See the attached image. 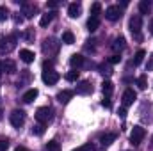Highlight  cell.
<instances>
[{
    "mask_svg": "<svg viewBox=\"0 0 153 151\" xmlns=\"http://www.w3.org/2000/svg\"><path fill=\"white\" fill-rule=\"evenodd\" d=\"M16 41H18V36H16V34L2 36V38H0V55L11 53V52L16 48Z\"/></svg>",
    "mask_w": 153,
    "mask_h": 151,
    "instance_id": "cell-1",
    "label": "cell"
},
{
    "mask_svg": "<svg viewBox=\"0 0 153 151\" xmlns=\"http://www.w3.org/2000/svg\"><path fill=\"white\" fill-rule=\"evenodd\" d=\"M36 119H38V123H41V124H48L53 119V110L50 107H41V109H38V112H36Z\"/></svg>",
    "mask_w": 153,
    "mask_h": 151,
    "instance_id": "cell-2",
    "label": "cell"
},
{
    "mask_svg": "<svg viewBox=\"0 0 153 151\" xmlns=\"http://www.w3.org/2000/svg\"><path fill=\"white\" fill-rule=\"evenodd\" d=\"M57 50H59V43H57L55 39L53 38H46L45 39V43H43V53H45V55L52 57V55L57 53Z\"/></svg>",
    "mask_w": 153,
    "mask_h": 151,
    "instance_id": "cell-3",
    "label": "cell"
},
{
    "mask_svg": "<svg viewBox=\"0 0 153 151\" xmlns=\"http://www.w3.org/2000/svg\"><path fill=\"white\" fill-rule=\"evenodd\" d=\"M141 27H143V18L141 14H134L130 18V30L137 39H141Z\"/></svg>",
    "mask_w": 153,
    "mask_h": 151,
    "instance_id": "cell-4",
    "label": "cell"
},
{
    "mask_svg": "<svg viewBox=\"0 0 153 151\" xmlns=\"http://www.w3.org/2000/svg\"><path fill=\"white\" fill-rule=\"evenodd\" d=\"M9 121H11V124L14 126V128H22L23 126V123H25V112L23 110H13L11 115H9Z\"/></svg>",
    "mask_w": 153,
    "mask_h": 151,
    "instance_id": "cell-5",
    "label": "cell"
},
{
    "mask_svg": "<svg viewBox=\"0 0 153 151\" xmlns=\"http://www.w3.org/2000/svg\"><path fill=\"white\" fill-rule=\"evenodd\" d=\"M144 135H146V132H144L143 126H134V130H132V133H130V142H132L134 146H137V144L143 142Z\"/></svg>",
    "mask_w": 153,
    "mask_h": 151,
    "instance_id": "cell-6",
    "label": "cell"
},
{
    "mask_svg": "<svg viewBox=\"0 0 153 151\" xmlns=\"http://www.w3.org/2000/svg\"><path fill=\"white\" fill-rule=\"evenodd\" d=\"M41 78H43V82H45V84H48V85H53V84H57V82H59L61 75H59L57 71H53V70H48V71H43Z\"/></svg>",
    "mask_w": 153,
    "mask_h": 151,
    "instance_id": "cell-7",
    "label": "cell"
},
{
    "mask_svg": "<svg viewBox=\"0 0 153 151\" xmlns=\"http://www.w3.org/2000/svg\"><path fill=\"white\" fill-rule=\"evenodd\" d=\"M105 18H107L109 21H117V20L121 18V9H119V5H109L107 11H105Z\"/></svg>",
    "mask_w": 153,
    "mask_h": 151,
    "instance_id": "cell-8",
    "label": "cell"
},
{
    "mask_svg": "<svg viewBox=\"0 0 153 151\" xmlns=\"http://www.w3.org/2000/svg\"><path fill=\"white\" fill-rule=\"evenodd\" d=\"M135 98H137V96H135L134 89H126V91L123 93V98H121V100H123V107H125V109L130 107V105L135 101Z\"/></svg>",
    "mask_w": 153,
    "mask_h": 151,
    "instance_id": "cell-9",
    "label": "cell"
},
{
    "mask_svg": "<svg viewBox=\"0 0 153 151\" xmlns=\"http://www.w3.org/2000/svg\"><path fill=\"white\" fill-rule=\"evenodd\" d=\"M80 13H82V5H80L78 2H73V4L68 5V16H70V18H78Z\"/></svg>",
    "mask_w": 153,
    "mask_h": 151,
    "instance_id": "cell-10",
    "label": "cell"
},
{
    "mask_svg": "<svg viewBox=\"0 0 153 151\" xmlns=\"http://www.w3.org/2000/svg\"><path fill=\"white\" fill-rule=\"evenodd\" d=\"M76 93H78V94H89V93H93V85H91L87 80H82V82H78V85H76Z\"/></svg>",
    "mask_w": 153,
    "mask_h": 151,
    "instance_id": "cell-11",
    "label": "cell"
},
{
    "mask_svg": "<svg viewBox=\"0 0 153 151\" xmlns=\"http://www.w3.org/2000/svg\"><path fill=\"white\" fill-rule=\"evenodd\" d=\"M22 9H23V14L27 18H32L34 13H38V5L36 4H22Z\"/></svg>",
    "mask_w": 153,
    "mask_h": 151,
    "instance_id": "cell-12",
    "label": "cell"
},
{
    "mask_svg": "<svg viewBox=\"0 0 153 151\" xmlns=\"http://www.w3.org/2000/svg\"><path fill=\"white\" fill-rule=\"evenodd\" d=\"M73 94H75V91H70V89H64V91H61L59 94H57V100L61 101V103H68L71 98H73Z\"/></svg>",
    "mask_w": 153,
    "mask_h": 151,
    "instance_id": "cell-13",
    "label": "cell"
},
{
    "mask_svg": "<svg viewBox=\"0 0 153 151\" xmlns=\"http://www.w3.org/2000/svg\"><path fill=\"white\" fill-rule=\"evenodd\" d=\"M34 52H30V50H20V59L25 62V64H30V62H34Z\"/></svg>",
    "mask_w": 153,
    "mask_h": 151,
    "instance_id": "cell-14",
    "label": "cell"
},
{
    "mask_svg": "<svg viewBox=\"0 0 153 151\" xmlns=\"http://www.w3.org/2000/svg\"><path fill=\"white\" fill-rule=\"evenodd\" d=\"M2 68H4V71H5L7 75L16 73V64H14V61H11V59H5V61L2 62Z\"/></svg>",
    "mask_w": 153,
    "mask_h": 151,
    "instance_id": "cell-15",
    "label": "cell"
},
{
    "mask_svg": "<svg viewBox=\"0 0 153 151\" xmlns=\"http://www.w3.org/2000/svg\"><path fill=\"white\" fill-rule=\"evenodd\" d=\"M114 141H116V133H105V135H102V137H100V144H102L103 148L111 146Z\"/></svg>",
    "mask_w": 153,
    "mask_h": 151,
    "instance_id": "cell-16",
    "label": "cell"
},
{
    "mask_svg": "<svg viewBox=\"0 0 153 151\" xmlns=\"http://www.w3.org/2000/svg\"><path fill=\"white\" fill-rule=\"evenodd\" d=\"M84 62H85V59H84L80 53L71 55V59H70V64H71V68H80V66H84Z\"/></svg>",
    "mask_w": 153,
    "mask_h": 151,
    "instance_id": "cell-17",
    "label": "cell"
},
{
    "mask_svg": "<svg viewBox=\"0 0 153 151\" xmlns=\"http://www.w3.org/2000/svg\"><path fill=\"white\" fill-rule=\"evenodd\" d=\"M36 98H38V89H29V91L23 94V98H22V100H23L25 103H30V101H34Z\"/></svg>",
    "mask_w": 153,
    "mask_h": 151,
    "instance_id": "cell-18",
    "label": "cell"
},
{
    "mask_svg": "<svg viewBox=\"0 0 153 151\" xmlns=\"http://www.w3.org/2000/svg\"><path fill=\"white\" fill-rule=\"evenodd\" d=\"M53 16H55V13H46V14H43L41 20H39V25H41V27H48V25L52 23Z\"/></svg>",
    "mask_w": 153,
    "mask_h": 151,
    "instance_id": "cell-19",
    "label": "cell"
},
{
    "mask_svg": "<svg viewBox=\"0 0 153 151\" xmlns=\"http://www.w3.org/2000/svg\"><path fill=\"white\" fill-rule=\"evenodd\" d=\"M150 11H152L150 0H141V2H139V13H141V14H148Z\"/></svg>",
    "mask_w": 153,
    "mask_h": 151,
    "instance_id": "cell-20",
    "label": "cell"
},
{
    "mask_svg": "<svg viewBox=\"0 0 153 151\" xmlns=\"http://www.w3.org/2000/svg\"><path fill=\"white\" fill-rule=\"evenodd\" d=\"M102 89H103V94L109 98V96L112 94V91H114V84H112L111 80H105V82L102 84Z\"/></svg>",
    "mask_w": 153,
    "mask_h": 151,
    "instance_id": "cell-21",
    "label": "cell"
},
{
    "mask_svg": "<svg viewBox=\"0 0 153 151\" xmlns=\"http://www.w3.org/2000/svg\"><path fill=\"white\" fill-rule=\"evenodd\" d=\"M98 27H100V18H89L87 20V30L89 32H94Z\"/></svg>",
    "mask_w": 153,
    "mask_h": 151,
    "instance_id": "cell-22",
    "label": "cell"
},
{
    "mask_svg": "<svg viewBox=\"0 0 153 151\" xmlns=\"http://www.w3.org/2000/svg\"><path fill=\"white\" fill-rule=\"evenodd\" d=\"M123 48H125V39H123V38L114 39V43H112V50H114L116 53H117V52H121Z\"/></svg>",
    "mask_w": 153,
    "mask_h": 151,
    "instance_id": "cell-23",
    "label": "cell"
},
{
    "mask_svg": "<svg viewBox=\"0 0 153 151\" xmlns=\"http://www.w3.org/2000/svg\"><path fill=\"white\" fill-rule=\"evenodd\" d=\"M100 11H102L100 2H94V4L91 5V18H98V16H100Z\"/></svg>",
    "mask_w": 153,
    "mask_h": 151,
    "instance_id": "cell-24",
    "label": "cell"
},
{
    "mask_svg": "<svg viewBox=\"0 0 153 151\" xmlns=\"http://www.w3.org/2000/svg\"><path fill=\"white\" fill-rule=\"evenodd\" d=\"M144 57H146V52H144V50H137L135 59H134V66H139V64L144 61Z\"/></svg>",
    "mask_w": 153,
    "mask_h": 151,
    "instance_id": "cell-25",
    "label": "cell"
},
{
    "mask_svg": "<svg viewBox=\"0 0 153 151\" xmlns=\"http://www.w3.org/2000/svg\"><path fill=\"white\" fill-rule=\"evenodd\" d=\"M62 43H66V44H73V43H75V36H73L70 30H66V32L62 34Z\"/></svg>",
    "mask_w": 153,
    "mask_h": 151,
    "instance_id": "cell-26",
    "label": "cell"
},
{
    "mask_svg": "<svg viewBox=\"0 0 153 151\" xmlns=\"http://www.w3.org/2000/svg\"><path fill=\"white\" fill-rule=\"evenodd\" d=\"M64 78H66L68 82H76V80H78V71H76V70H71V71H68V73H66Z\"/></svg>",
    "mask_w": 153,
    "mask_h": 151,
    "instance_id": "cell-27",
    "label": "cell"
},
{
    "mask_svg": "<svg viewBox=\"0 0 153 151\" xmlns=\"http://www.w3.org/2000/svg\"><path fill=\"white\" fill-rule=\"evenodd\" d=\"M45 126H46V124H41V123L34 124V128H32V133H34V135H43V133H45Z\"/></svg>",
    "mask_w": 153,
    "mask_h": 151,
    "instance_id": "cell-28",
    "label": "cell"
},
{
    "mask_svg": "<svg viewBox=\"0 0 153 151\" xmlns=\"http://www.w3.org/2000/svg\"><path fill=\"white\" fill-rule=\"evenodd\" d=\"M46 151H61L59 142H57V141H50V142L46 144Z\"/></svg>",
    "mask_w": 153,
    "mask_h": 151,
    "instance_id": "cell-29",
    "label": "cell"
},
{
    "mask_svg": "<svg viewBox=\"0 0 153 151\" xmlns=\"http://www.w3.org/2000/svg\"><path fill=\"white\" fill-rule=\"evenodd\" d=\"M137 85H139V89H146L148 87V78H146V75H141L137 78Z\"/></svg>",
    "mask_w": 153,
    "mask_h": 151,
    "instance_id": "cell-30",
    "label": "cell"
},
{
    "mask_svg": "<svg viewBox=\"0 0 153 151\" xmlns=\"http://www.w3.org/2000/svg\"><path fill=\"white\" fill-rule=\"evenodd\" d=\"M7 18H9V11H7V7L0 5V21H5Z\"/></svg>",
    "mask_w": 153,
    "mask_h": 151,
    "instance_id": "cell-31",
    "label": "cell"
},
{
    "mask_svg": "<svg viewBox=\"0 0 153 151\" xmlns=\"http://www.w3.org/2000/svg\"><path fill=\"white\" fill-rule=\"evenodd\" d=\"M36 38V34H34V29H27V32H25V39L30 43V41H34Z\"/></svg>",
    "mask_w": 153,
    "mask_h": 151,
    "instance_id": "cell-32",
    "label": "cell"
},
{
    "mask_svg": "<svg viewBox=\"0 0 153 151\" xmlns=\"http://www.w3.org/2000/svg\"><path fill=\"white\" fill-rule=\"evenodd\" d=\"M100 73H103V75H111L112 70H111L109 66H105V64H100Z\"/></svg>",
    "mask_w": 153,
    "mask_h": 151,
    "instance_id": "cell-33",
    "label": "cell"
},
{
    "mask_svg": "<svg viewBox=\"0 0 153 151\" xmlns=\"http://www.w3.org/2000/svg\"><path fill=\"white\" fill-rule=\"evenodd\" d=\"M73 151H94V148H93V144H84V146H80Z\"/></svg>",
    "mask_w": 153,
    "mask_h": 151,
    "instance_id": "cell-34",
    "label": "cell"
},
{
    "mask_svg": "<svg viewBox=\"0 0 153 151\" xmlns=\"http://www.w3.org/2000/svg\"><path fill=\"white\" fill-rule=\"evenodd\" d=\"M9 148V141L7 139H0V151H7Z\"/></svg>",
    "mask_w": 153,
    "mask_h": 151,
    "instance_id": "cell-35",
    "label": "cell"
},
{
    "mask_svg": "<svg viewBox=\"0 0 153 151\" xmlns=\"http://www.w3.org/2000/svg\"><path fill=\"white\" fill-rule=\"evenodd\" d=\"M119 61H121V55H119V53H114V55L109 59V62H111V64H117Z\"/></svg>",
    "mask_w": 153,
    "mask_h": 151,
    "instance_id": "cell-36",
    "label": "cell"
},
{
    "mask_svg": "<svg viewBox=\"0 0 153 151\" xmlns=\"http://www.w3.org/2000/svg\"><path fill=\"white\" fill-rule=\"evenodd\" d=\"M146 70L148 71H153V53L148 57V64H146Z\"/></svg>",
    "mask_w": 153,
    "mask_h": 151,
    "instance_id": "cell-37",
    "label": "cell"
},
{
    "mask_svg": "<svg viewBox=\"0 0 153 151\" xmlns=\"http://www.w3.org/2000/svg\"><path fill=\"white\" fill-rule=\"evenodd\" d=\"M52 66H53V61H45V62H43V68H45V71H48V68L52 70Z\"/></svg>",
    "mask_w": 153,
    "mask_h": 151,
    "instance_id": "cell-38",
    "label": "cell"
},
{
    "mask_svg": "<svg viewBox=\"0 0 153 151\" xmlns=\"http://www.w3.org/2000/svg\"><path fill=\"white\" fill-rule=\"evenodd\" d=\"M102 105H103V107H105V109H111V107H112V103H111V100H109V98H107V96H105V98H103V101H102Z\"/></svg>",
    "mask_w": 153,
    "mask_h": 151,
    "instance_id": "cell-39",
    "label": "cell"
},
{
    "mask_svg": "<svg viewBox=\"0 0 153 151\" xmlns=\"http://www.w3.org/2000/svg\"><path fill=\"white\" fill-rule=\"evenodd\" d=\"M119 117H123V119L126 117V109H125V107H123V109H119Z\"/></svg>",
    "mask_w": 153,
    "mask_h": 151,
    "instance_id": "cell-40",
    "label": "cell"
},
{
    "mask_svg": "<svg viewBox=\"0 0 153 151\" xmlns=\"http://www.w3.org/2000/svg\"><path fill=\"white\" fill-rule=\"evenodd\" d=\"M48 7H52V9H55V7H57V2H50V4H48Z\"/></svg>",
    "mask_w": 153,
    "mask_h": 151,
    "instance_id": "cell-41",
    "label": "cell"
},
{
    "mask_svg": "<svg viewBox=\"0 0 153 151\" xmlns=\"http://www.w3.org/2000/svg\"><path fill=\"white\" fill-rule=\"evenodd\" d=\"M14 151H29V150H27V148H23V146H18Z\"/></svg>",
    "mask_w": 153,
    "mask_h": 151,
    "instance_id": "cell-42",
    "label": "cell"
},
{
    "mask_svg": "<svg viewBox=\"0 0 153 151\" xmlns=\"http://www.w3.org/2000/svg\"><path fill=\"white\" fill-rule=\"evenodd\" d=\"M150 32L153 34V18H152V21H150Z\"/></svg>",
    "mask_w": 153,
    "mask_h": 151,
    "instance_id": "cell-43",
    "label": "cell"
},
{
    "mask_svg": "<svg viewBox=\"0 0 153 151\" xmlns=\"http://www.w3.org/2000/svg\"><path fill=\"white\" fill-rule=\"evenodd\" d=\"M2 75H4V68H2V62H0V78H2Z\"/></svg>",
    "mask_w": 153,
    "mask_h": 151,
    "instance_id": "cell-44",
    "label": "cell"
}]
</instances>
